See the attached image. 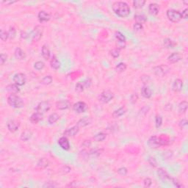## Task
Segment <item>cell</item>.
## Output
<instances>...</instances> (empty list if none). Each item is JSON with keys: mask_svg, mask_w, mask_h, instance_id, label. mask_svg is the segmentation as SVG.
<instances>
[{"mask_svg": "<svg viewBox=\"0 0 188 188\" xmlns=\"http://www.w3.org/2000/svg\"><path fill=\"white\" fill-rule=\"evenodd\" d=\"M170 143V140L168 137L166 135H162L157 137V136H152L148 140V145L149 147L152 149H157L161 146H168Z\"/></svg>", "mask_w": 188, "mask_h": 188, "instance_id": "6da1fadb", "label": "cell"}, {"mask_svg": "<svg viewBox=\"0 0 188 188\" xmlns=\"http://www.w3.org/2000/svg\"><path fill=\"white\" fill-rule=\"evenodd\" d=\"M113 10L118 16L126 18L130 14V7L129 5L124 2H115L113 5Z\"/></svg>", "mask_w": 188, "mask_h": 188, "instance_id": "7a4b0ae2", "label": "cell"}, {"mask_svg": "<svg viewBox=\"0 0 188 188\" xmlns=\"http://www.w3.org/2000/svg\"><path fill=\"white\" fill-rule=\"evenodd\" d=\"M7 103L10 107H12L13 108H16V109L23 107L24 105L22 98L17 96L16 94H10L7 97Z\"/></svg>", "mask_w": 188, "mask_h": 188, "instance_id": "3957f363", "label": "cell"}, {"mask_svg": "<svg viewBox=\"0 0 188 188\" xmlns=\"http://www.w3.org/2000/svg\"><path fill=\"white\" fill-rule=\"evenodd\" d=\"M114 98V93L110 90H105L98 96V100L102 103H109Z\"/></svg>", "mask_w": 188, "mask_h": 188, "instance_id": "277c9868", "label": "cell"}, {"mask_svg": "<svg viewBox=\"0 0 188 188\" xmlns=\"http://www.w3.org/2000/svg\"><path fill=\"white\" fill-rule=\"evenodd\" d=\"M167 17L172 22H178L182 19V14L179 11L174 9H169L167 10Z\"/></svg>", "mask_w": 188, "mask_h": 188, "instance_id": "5b68a950", "label": "cell"}, {"mask_svg": "<svg viewBox=\"0 0 188 188\" xmlns=\"http://www.w3.org/2000/svg\"><path fill=\"white\" fill-rule=\"evenodd\" d=\"M43 33V26L38 25L35 27L34 30L30 33V37H31L33 41H38L42 37Z\"/></svg>", "mask_w": 188, "mask_h": 188, "instance_id": "8992f818", "label": "cell"}, {"mask_svg": "<svg viewBox=\"0 0 188 188\" xmlns=\"http://www.w3.org/2000/svg\"><path fill=\"white\" fill-rule=\"evenodd\" d=\"M91 85V79H86L85 80L82 82H79L75 85V90L77 93H82L85 90V88H90Z\"/></svg>", "mask_w": 188, "mask_h": 188, "instance_id": "52a82bcc", "label": "cell"}, {"mask_svg": "<svg viewBox=\"0 0 188 188\" xmlns=\"http://www.w3.org/2000/svg\"><path fill=\"white\" fill-rule=\"evenodd\" d=\"M51 104L49 103V102L44 101V102H41L38 104V106L36 107L35 110L36 112L43 115L51 109Z\"/></svg>", "mask_w": 188, "mask_h": 188, "instance_id": "ba28073f", "label": "cell"}, {"mask_svg": "<svg viewBox=\"0 0 188 188\" xmlns=\"http://www.w3.org/2000/svg\"><path fill=\"white\" fill-rule=\"evenodd\" d=\"M13 80L14 84L17 85L18 86H23L26 83V77L25 74H22V73H17L13 76Z\"/></svg>", "mask_w": 188, "mask_h": 188, "instance_id": "9c48e42d", "label": "cell"}, {"mask_svg": "<svg viewBox=\"0 0 188 188\" xmlns=\"http://www.w3.org/2000/svg\"><path fill=\"white\" fill-rule=\"evenodd\" d=\"M73 109L77 113H83L88 109V107L86 103L84 102H78L74 104L73 106Z\"/></svg>", "mask_w": 188, "mask_h": 188, "instance_id": "30bf717a", "label": "cell"}, {"mask_svg": "<svg viewBox=\"0 0 188 188\" xmlns=\"http://www.w3.org/2000/svg\"><path fill=\"white\" fill-rule=\"evenodd\" d=\"M169 69L165 66H156L153 69L154 73L156 76L157 77H162L165 75L168 71Z\"/></svg>", "mask_w": 188, "mask_h": 188, "instance_id": "8fae6325", "label": "cell"}, {"mask_svg": "<svg viewBox=\"0 0 188 188\" xmlns=\"http://www.w3.org/2000/svg\"><path fill=\"white\" fill-rule=\"evenodd\" d=\"M58 145H59L61 149L65 151H69L71 148L69 140H68V138L66 136L60 137V138L58 140Z\"/></svg>", "mask_w": 188, "mask_h": 188, "instance_id": "7c38bea8", "label": "cell"}, {"mask_svg": "<svg viewBox=\"0 0 188 188\" xmlns=\"http://www.w3.org/2000/svg\"><path fill=\"white\" fill-rule=\"evenodd\" d=\"M79 132V127L77 125H76V126H72L71 128L66 129V131L64 132L63 134L66 137H74L78 134Z\"/></svg>", "mask_w": 188, "mask_h": 188, "instance_id": "4fadbf2b", "label": "cell"}, {"mask_svg": "<svg viewBox=\"0 0 188 188\" xmlns=\"http://www.w3.org/2000/svg\"><path fill=\"white\" fill-rule=\"evenodd\" d=\"M7 129L10 132H15L19 129L20 124L18 121H16V120H10L7 122Z\"/></svg>", "mask_w": 188, "mask_h": 188, "instance_id": "5bb4252c", "label": "cell"}, {"mask_svg": "<svg viewBox=\"0 0 188 188\" xmlns=\"http://www.w3.org/2000/svg\"><path fill=\"white\" fill-rule=\"evenodd\" d=\"M71 107V102L69 100H60L56 103V107L57 110H65L69 109Z\"/></svg>", "mask_w": 188, "mask_h": 188, "instance_id": "9a60e30c", "label": "cell"}, {"mask_svg": "<svg viewBox=\"0 0 188 188\" xmlns=\"http://www.w3.org/2000/svg\"><path fill=\"white\" fill-rule=\"evenodd\" d=\"M157 174L159 177L163 181V182H170L171 181L172 178L170 176L168 173L166 172V170H164L163 168H159L157 170Z\"/></svg>", "mask_w": 188, "mask_h": 188, "instance_id": "2e32d148", "label": "cell"}, {"mask_svg": "<svg viewBox=\"0 0 188 188\" xmlns=\"http://www.w3.org/2000/svg\"><path fill=\"white\" fill-rule=\"evenodd\" d=\"M182 54L179 52H173L170 55H169V57H168V60L170 63H176L178 62V61H180L182 59Z\"/></svg>", "mask_w": 188, "mask_h": 188, "instance_id": "e0dca14e", "label": "cell"}, {"mask_svg": "<svg viewBox=\"0 0 188 188\" xmlns=\"http://www.w3.org/2000/svg\"><path fill=\"white\" fill-rule=\"evenodd\" d=\"M183 88V81L180 79H176L173 85H172V90L174 92H179Z\"/></svg>", "mask_w": 188, "mask_h": 188, "instance_id": "ac0fdd59", "label": "cell"}, {"mask_svg": "<svg viewBox=\"0 0 188 188\" xmlns=\"http://www.w3.org/2000/svg\"><path fill=\"white\" fill-rule=\"evenodd\" d=\"M38 20L41 23H43V22H47L51 18V16L49 15V13H46L44 10H41L38 13Z\"/></svg>", "mask_w": 188, "mask_h": 188, "instance_id": "d6986e66", "label": "cell"}, {"mask_svg": "<svg viewBox=\"0 0 188 188\" xmlns=\"http://www.w3.org/2000/svg\"><path fill=\"white\" fill-rule=\"evenodd\" d=\"M43 118V114H41V113L36 112V113H33L31 116H30V122H31L32 124H36L39 123L41 121H42Z\"/></svg>", "mask_w": 188, "mask_h": 188, "instance_id": "ffe728a7", "label": "cell"}, {"mask_svg": "<svg viewBox=\"0 0 188 188\" xmlns=\"http://www.w3.org/2000/svg\"><path fill=\"white\" fill-rule=\"evenodd\" d=\"M141 95L146 98H150L152 96V90L147 85H144L141 88Z\"/></svg>", "mask_w": 188, "mask_h": 188, "instance_id": "44dd1931", "label": "cell"}, {"mask_svg": "<svg viewBox=\"0 0 188 188\" xmlns=\"http://www.w3.org/2000/svg\"><path fill=\"white\" fill-rule=\"evenodd\" d=\"M149 12L151 15L157 16L159 12V6L157 3H151L149 6Z\"/></svg>", "mask_w": 188, "mask_h": 188, "instance_id": "7402d4cb", "label": "cell"}, {"mask_svg": "<svg viewBox=\"0 0 188 188\" xmlns=\"http://www.w3.org/2000/svg\"><path fill=\"white\" fill-rule=\"evenodd\" d=\"M91 122H92L91 118H89V117H84V118H82V119H80L78 121L77 125L79 128L85 127V126L90 125V124H91Z\"/></svg>", "mask_w": 188, "mask_h": 188, "instance_id": "603a6c76", "label": "cell"}, {"mask_svg": "<svg viewBox=\"0 0 188 188\" xmlns=\"http://www.w3.org/2000/svg\"><path fill=\"white\" fill-rule=\"evenodd\" d=\"M41 54H42V57H43V59L46 60H48L50 58V55H51V52H50V49H49V46H46V45H43L42 46V49H41Z\"/></svg>", "mask_w": 188, "mask_h": 188, "instance_id": "cb8c5ba5", "label": "cell"}, {"mask_svg": "<svg viewBox=\"0 0 188 188\" xmlns=\"http://www.w3.org/2000/svg\"><path fill=\"white\" fill-rule=\"evenodd\" d=\"M126 108L125 107H121L118 108V110H115L113 113V114H112V115H113V117L114 118H118L122 116V115H124L126 113Z\"/></svg>", "mask_w": 188, "mask_h": 188, "instance_id": "d4e9b609", "label": "cell"}, {"mask_svg": "<svg viewBox=\"0 0 188 188\" xmlns=\"http://www.w3.org/2000/svg\"><path fill=\"white\" fill-rule=\"evenodd\" d=\"M14 55H15L16 58L17 60H24L25 57H26V54H25L24 52L21 49V48L18 47L16 49L15 52H14Z\"/></svg>", "mask_w": 188, "mask_h": 188, "instance_id": "484cf974", "label": "cell"}, {"mask_svg": "<svg viewBox=\"0 0 188 188\" xmlns=\"http://www.w3.org/2000/svg\"><path fill=\"white\" fill-rule=\"evenodd\" d=\"M6 89L11 94H16V93L20 92V88H18V85H16V84H10V85H7L6 87Z\"/></svg>", "mask_w": 188, "mask_h": 188, "instance_id": "4316f807", "label": "cell"}, {"mask_svg": "<svg viewBox=\"0 0 188 188\" xmlns=\"http://www.w3.org/2000/svg\"><path fill=\"white\" fill-rule=\"evenodd\" d=\"M163 45L164 46H165V48H166V49H173V48H174V46L176 45V43L173 41H172L170 38H166L164 39Z\"/></svg>", "mask_w": 188, "mask_h": 188, "instance_id": "83f0119b", "label": "cell"}, {"mask_svg": "<svg viewBox=\"0 0 188 188\" xmlns=\"http://www.w3.org/2000/svg\"><path fill=\"white\" fill-rule=\"evenodd\" d=\"M50 66L54 70H58L60 68V62L57 59L55 56H53L52 58L51 61H50Z\"/></svg>", "mask_w": 188, "mask_h": 188, "instance_id": "f1b7e54d", "label": "cell"}, {"mask_svg": "<svg viewBox=\"0 0 188 188\" xmlns=\"http://www.w3.org/2000/svg\"><path fill=\"white\" fill-rule=\"evenodd\" d=\"M187 107H188V103L186 102V101H183V102H180L178 107V113L181 115L185 113V112H186L187 110Z\"/></svg>", "mask_w": 188, "mask_h": 188, "instance_id": "f546056e", "label": "cell"}, {"mask_svg": "<svg viewBox=\"0 0 188 188\" xmlns=\"http://www.w3.org/2000/svg\"><path fill=\"white\" fill-rule=\"evenodd\" d=\"M33 133L30 130H25L24 132L21 133V140L22 141H28L29 140L31 139Z\"/></svg>", "mask_w": 188, "mask_h": 188, "instance_id": "4dcf8cb0", "label": "cell"}, {"mask_svg": "<svg viewBox=\"0 0 188 188\" xmlns=\"http://www.w3.org/2000/svg\"><path fill=\"white\" fill-rule=\"evenodd\" d=\"M60 119V115L57 113H52L48 118V122L49 124H54Z\"/></svg>", "mask_w": 188, "mask_h": 188, "instance_id": "1f68e13d", "label": "cell"}, {"mask_svg": "<svg viewBox=\"0 0 188 188\" xmlns=\"http://www.w3.org/2000/svg\"><path fill=\"white\" fill-rule=\"evenodd\" d=\"M107 134L105 132H98L93 136V140L96 142H102L106 139Z\"/></svg>", "mask_w": 188, "mask_h": 188, "instance_id": "d6a6232c", "label": "cell"}, {"mask_svg": "<svg viewBox=\"0 0 188 188\" xmlns=\"http://www.w3.org/2000/svg\"><path fill=\"white\" fill-rule=\"evenodd\" d=\"M49 165V161L45 158L40 159L39 161H38V164H37V167L39 168H45Z\"/></svg>", "mask_w": 188, "mask_h": 188, "instance_id": "836d02e7", "label": "cell"}, {"mask_svg": "<svg viewBox=\"0 0 188 188\" xmlns=\"http://www.w3.org/2000/svg\"><path fill=\"white\" fill-rule=\"evenodd\" d=\"M132 3L134 8L140 9L142 8L144 6V5L146 4V1L145 0H134V1H133Z\"/></svg>", "mask_w": 188, "mask_h": 188, "instance_id": "e575fe53", "label": "cell"}, {"mask_svg": "<svg viewBox=\"0 0 188 188\" xmlns=\"http://www.w3.org/2000/svg\"><path fill=\"white\" fill-rule=\"evenodd\" d=\"M126 64L124 63V62H120L115 66V71L118 73H122V72L125 71L126 70Z\"/></svg>", "mask_w": 188, "mask_h": 188, "instance_id": "d590c367", "label": "cell"}, {"mask_svg": "<svg viewBox=\"0 0 188 188\" xmlns=\"http://www.w3.org/2000/svg\"><path fill=\"white\" fill-rule=\"evenodd\" d=\"M52 81H53V79L52 77V76L48 75V76H45V77L41 79V84H43V85H50V84L52 82Z\"/></svg>", "mask_w": 188, "mask_h": 188, "instance_id": "8d00e7d4", "label": "cell"}, {"mask_svg": "<svg viewBox=\"0 0 188 188\" xmlns=\"http://www.w3.org/2000/svg\"><path fill=\"white\" fill-rule=\"evenodd\" d=\"M134 20L137 21V23L143 24L144 23V22H146L147 19H146V16L144 15H142V14H136V15L134 16Z\"/></svg>", "mask_w": 188, "mask_h": 188, "instance_id": "74e56055", "label": "cell"}, {"mask_svg": "<svg viewBox=\"0 0 188 188\" xmlns=\"http://www.w3.org/2000/svg\"><path fill=\"white\" fill-rule=\"evenodd\" d=\"M115 38H116L118 42L126 43V38H125V36L121 32L118 31L115 33Z\"/></svg>", "mask_w": 188, "mask_h": 188, "instance_id": "f35d334b", "label": "cell"}, {"mask_svg": "<svg viewBox=\"0 0 188 188\" xmlns=\"http://www.w3.org/2000/svg\"><path fill=\"white\" fill-rule=\"evenodd\" d=\"M102 151L101 149H93L89 152V154H88V155L90 157H97L101 154Z\"/></svg>", "mask_w": 188, "mask_h": 188, "instance_id": "ab89813d", "label": "cell"}, {"mask_svg": "<svg viewBox=\"0 0 188 188\" xmlns=\"http://www.w3.org/2000/svg\"><path fill=\"white\" fill-rule=\"evenodd\" d=\"M8 35L9 38L10 40H13L16 38V30L13 26H10V30L8 31Z\"/></svg>", "mask_w": 188, "mask_h": 188, "instance_id": "60d3db41", "label": "cell"}, {"mask_svg": "<svg viewBox=\"0 0 188 188\" xmlns=\"http://www.w3.org/2000/svg\"><path fill=\"white\" fill-rule=\"evenodd\" d=\"M0 38L2 41H6L9 38L8 32L5 31L4 30H1V31H0Z\"/></svg>", "mask_w": 188, "mask_h": 188, "instance_id": "b9f144b4", "label": "cell"}, {"mask_svg": "<svg viewBox=\"0 0 188 188\" xmlns=\"http://www.w3.org/2000/svg\"><path fill=\"white\" fill-rule=\"evenodd\" d=\"M45 67V64L44 62H42V61H38L36 62L34 64V68L38 71H41L42 69H44Z\"/></svg>", "mask_w": 188, "mask_h": 188, "instance_id": "7bdbcfd3", "label": "cell"}, {"mask_svg": "<svg viewBox=\"0 0 188 188\" xmlns=\"http://www.w3.org/2000/svg\"><path fill=\"white\" fill-rule=\"evenodd\" d=\"M120 52H121V49L118 48H115V49H113V50L110 51V54L113 58H117L120 56Z\"/></svg>", "mask_w": 188, "mask_h": 188, "instance_id": "ee69618b", "label": "cell"}, {"mask_svg": "<svg viewBox=\"0 0 188 188\" xmlns=\"http://www.w3.org/2000/svg\"><path fill=\"white\" fill-rule=\"evenodd\" d=\"M162 124V118L161 115H157L155 118V126L156 128H159Z\"/></svg>", "mask_w": 188, "mask_h": 188, "instance_id": "f6af8a7d", "label": "cell"}, {"mask_svg": "<svg viewBox=\"0 0 188 188\" xmlns=\"http://www.w3.org/2000/svg\"><path fill=\"white\" fill-rule=\"evenodd\" d=\"M117 172H118V173L119 174V175L123 176H125L127 175L128 170L126 168L121 167V168H119L118 169Z\"/></svg>", "mask_w": 188, "mask_h": 188, "instance_id": "bcb514c9", "label": "cell"}, {"mask_svg": "<svg viewBox=\"0 0 188 188\" xmlns=\"http://www.w3.org/2000/svg\"><path fill=\"white\" fill-rule=\"evenodd\" d=\"M133 29H134V31L136 32H139L141 31V30L143 29V24L140 23H135L134 25H133Z\"/></svg>", "mask_w": 188, "mask_h": 188, "instance_id": "7dc6e473", "label": "cell"}, {"mask_svg": "<svg viewBox=\"0 0 188 188\" xmlns=\"http://www.w3.org/2000/svg\"><path fill=\"white\" fill-rule=\"evenodd\" d=\"M143 184L144 186L146 187H151V185H152V180L150 178H149V177H147V178L144 179Z\"/></svg>", "mask_w": 188, "mask_h": 188, "instance_id": "c3c4849f", "label": "cell"}, {"mask_svg": "<svg viewBox=\"0 0 188 188\" xmlns=\"http://www.w3.org/2000/svg\"><path fill=\"white\" fill-rule=\"evenodd\" d=\"M57 184H55V182H46V183L44 184V185H43V187H57Z\"/></svg>", "mask_w": 188, "mask_h": 188, "instance_id": "681fc988", "label": "cell"}, {"mask_svg": "<svg viewBox=\"0 0 188 188\" xmlns=\"http://www.w3.org/2000/svg\"><path fill=\"white\" fill-rule=\"evenodd\" d=\"M149 164H150L151 166H153L154 168L157 167V160H156V159L154 158V157H149Z\"/></svg>", "mask_w": 188, "mask_h": 188, "instance_id": "f907efd6", "label": "cell"}, {"mask_svg": "<svg viewBox=\"0 0 188 188\" xmlns=\"http://www.w3.org/2000/svg\"><path fill=\"white\" fill-rule=\"evenodd\" d=\"M171 182H173V185H174V186L176 187H178V188H180V187H184L183 185H182V184L181 183V182H178V180L176 179V178H172Z\"/></svg>", "mask_w": 188, "mask_h": 188, "instance_id": "816d5d0a", "label": "cell"}, {"mask_svg": "<svg viewBox=\"0 0 188 188\" xmlns=\"http://www.w3.org/2000/svg\"><path fill=\"white\" fill-rule=\"evenodd\" d=\"M7 60V56L6 55V54H1V55H0V63H1V65H4L5 64V62H6Z\"/></svg>", "mask_w": 188, "mask_h": 188, "instance_id": "f5cc1de1", "label": "cell"}, {"mask_svg": "<svg viewBox=\"0 0 188 188\" xmlns=\"http://www.w3.org/2000/svg\"><path fill=\"white\" fill-rule=\"evenodd\" d=\"M187 119H182L178 122V126L181 128L185 127V126H187Z\"/></svg>", "mask_w": 188, "mask_h": 188, "instance_id": "db71d44e", "label": "cell"}, {"mask_svg": "<svg viewBox=\"0 0 188 188\" xmlns=\"http://www.w3.org/2000/svg\"><path fill=\"white\" fill-rule=\"evenodd\" d=\"M187 11H188L187 8H186L182 11V13H181V14H182V18H184V19H187V18L188 17Z\"/></svg>", "mask_w": 188, "mask_h": 188, "instance_id": "11a10c76", "label": "cell"}, {"mask_svg": "<svg viewBox=\"0 0 188 188\" xmlns=\"http://www.w3.org/2000/svg\"><path fill=\"white\" fill-rule=\"evenodd\" d=\"M141 79H142V81L143 82L144 84H146V83H147L149 81H150V77H149V76L144 75V76H143L142 78H141Z\"/></svg>", "mask_w": 188, "mask_h": 188, "instance_id": "9f6ffc18", "label": "cell"}, {"mask_svg": "<svg viewBox=\"0 0 188 188\" xmlns=\"http://www.w3.org/2000/svg\"><path fill=\"white\" fill-rule=\"evenodd\" d=\"M137 98H138V97H137V95L136 94V93H134V94H132L131 96V102L132 103H134V102H136V101L137 100Z\"/></svg>", "mask_w": 188, "mask_h": 188, "instance_id": "6f0895ef", "label": "cell"}, {"mask_svg": "<svg viewBox=\"0 0 188 188\" xmlns=\"http://www.w3.org/2000/svg\"><path fill=\"white\" fill-rule=\"evenodd\" d=\"M90 144H91L90 140H85L83 144H82V146H85V147H89V146H90Z\"/></svg>", "mask_w": 188, "mask_h": 188, "instance_id": "680465c9", "label": "cell"}, {"mask_svg": "<svg viewBox=\"0 0 188 188\" xmlns=\"http://www.w3.org/2000/svg\"><path fill=\"white\" fill-rule=\"evenodd\" d=\"M28 37H30V35L26 34V33H21V38H24V39H26V38H27Z\"/></svg>", "mask_w": 188, "mask_h": 188, "instance_id": "91938a15", "label": "cell"}, {"mask_svg": "<svg viewBox=\"0 0 188 188\" xmlns=\"http://www.w3.org/2000/svg\"><path fill=\"white\" fill-rule=\"evenodd\" d=\"M15 2H16V1H14V2H2V3L3 4H5V5H12V4H13V3H15Z\"/></svg>", "mask_w": 188, "mask_h": 188, "instance_id": "94428289", "label": "cell"}]
</instances>
